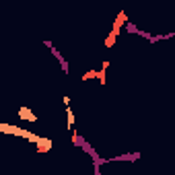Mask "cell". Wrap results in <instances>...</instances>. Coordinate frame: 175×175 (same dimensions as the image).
Segmentation results:
<instances>
[{"mask_svg":"<svg viewBox=\"0 0 175 175\" xmlns=\"http://www.w3.org/2000/svg\"><path fill=\"white\" fill-rule=\"evenodd\" d=\"M83 142H84V140L80 138V136H78V132H76V130H72V144H76V146H80Z\"/></svg>","mask_w":175,"mask_h":175,"instance_id":"7","label":"cell"},{"mask_svg":"<svg viewBox=\"0 0 175 175\" xmlns=\"http://www.w3.org/2000/svg\"><path fill=\"white\" fill-rule=\"evenodd\" d=\"M83 80H91V78H97V70H87V72H83Z\"/></svg>","mask_w":175,"mask_h":175,"instance_id":"6","label":"cell"},{"mask_svg":"<svg viewBox=\"0 0 175 175\" xmlns=\"http://www.w3.org/2000/svg\"><path fill=\"white\" fill-rule=\"evenodd\" d=\"M17 115H19L21 119H25V122H29V124H35V122H37V115H35L29 107H25V105L17 109Z\"/></svg>","mask_w":175,"mask_h":175,"instance_id":"2","label":"cell"},{"mask_svg":"<svg viewBox=\"0 0 175 175\" xmlns=\"http://www.w3.org/2000/svg\"><path fill=\"white\" fill-rule=\"evenodd\" d=\"M74 124H76L74 111L70 109V105H66V128H68V130H74Z\"/></svg>","mask_w":175,"mask_h":175,"instance_id":"4","label":"cell"},{"mask_svg":"<svg viewBox=\"0 0 175 175\" xmlns=\"http://www.w3.org/2000/svg\"><path fill=\"white\" fill-rule=\"evenodd\" d=\"M97 78H99V83H101V84H105V83H107V68L97 70Z\"/></svg>","mask_w":175,"mask_h":175,"instance_id":"5","label":"cell"},{"mask_svg":"<svg viewBox=\"0 0 175 175\" xmlns=\"http://www.w3.org/2000/svg\"><path fill=\"white\" fill-rule=\"evenodd\" d=\"M62 101H64V105H70V97H68V95H64Z\"/></svg>","mask_w":175,"mask_h":175,"instance_id":"8","label":"cell"},{"mask_svg":"<svg viewBox=\"0 0 175 175\" xmlns=\"http://www.w3.org/2000/svg\"><path fill=\"white\" fill-rule=\"evenodd\" d=\"M52 148H54V140H52V138H45V136H41V140L35 144V150H37V153H41V154L43 153H49Z\"/></svg>","mask_w":175,"mask_h":175,"instance_id":"3","label":"cell"},{"mask_svg":"<svg viewBox=\"0 0 175 175\" xmlns=\"http://www.w3.org/2000/svg\"><path fill=\"white\" fill-rule=\"evenodd\" d=\"M128 25H130V21H128L126 10H119L118 17H115V21H113V25H111V31H109V35L105 37V48H113V45H115V39H118L119 33H122V29L128 27Z\"/></svg>","mask_w":175,"mask_h":175,"instance_id":"1","label":"cell"}]
</instances>
